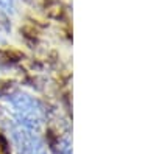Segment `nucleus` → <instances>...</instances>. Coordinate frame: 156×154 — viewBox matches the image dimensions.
<instances>
[{
	"label": "nucleus",
	"mask_w": 156,
	"mask_h": 154,
	"mask_svg": "<svg viewBox=\"0 0 156 154\" xmlns=\"http://www.w3.org/2000/svg\"><path fill=\"white\" fill-rule=\"evenodd\" d=\"M0 5L5 6L6 9H9V8H12V0H0Z\"/></svg>",
	"instance_id": "obj_1"
},
{
	"label": "nucleus",
	"mask_w": 156,
	"mask_h": 154,
	"mask_svg": "<svg viewBox=\"0 0 156 154\" xmlns=\"http://www.w3.org/2000/svg\"><path fill=\"white\" fill-rule=\"evenodd\" d=\"M33 154H45V152H44V149H42V148H36Z\"/></svg>",
	"instance_id": "obj_2"
}]
</instances>
